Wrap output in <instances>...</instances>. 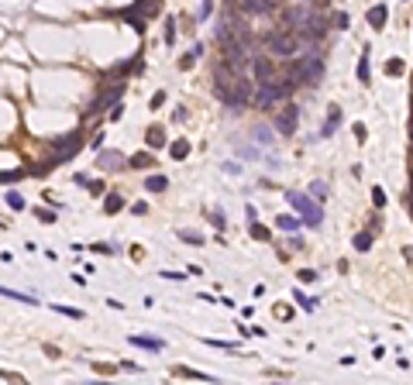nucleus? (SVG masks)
Segmentation results:
<instances>
[{
  "instance_id": "nucleus-1",
  "label": "nucleus",
  "mask_w": 413,
  "mask_h": 385,
  "mask_svg": "<svg viewBox=\"0 0 413 385\" xmlns=\"http://www.w3.org/2000/svg\"><path fill=\"white\" fill-rule=\"evenodd\" d=\"M286 203L300 213V220H303L307 227H320V224H324V210H320V203H317L314 196H303V192H296V189H286Z\"/></svg>"
},
{
  "instance_id": "nucleus-2",
  "label": "nucleus",
  "mask_w": 413,
  "mask_h": 385,
  "mask_svg": "<svg viewBox=\"0 0 413 385\" xmlns=\"http://www.w3.org/2000/svg\"><path fill=\"white\" fill-rule=\"evenodd\" d=\"M52 148H55V155H52L48 169H52V165H59V162H66V158H73V155L83 148V131H73V135H66V138H55V141H52Z\"/></svg>"
},
{
  "instance_id": "nucleus-3",
  "label": "nucleus",
  "mask_w": 413,
  "mask_h": 385,
  "mask_svg": "<svg viewBox=\"0 0 413 385\" xmlns=\"http://www.w3.org/2000/svg\"><path fill=\"white\" fill-rule=\"evenodd\" d=\"M269 52L279 58H296L300 55V38L289 35V31H282V35H272L269 38Z\"/></svg>"
},
{
  "instance_id": "nucleus-4",
  "label": "nucleus",
  "mask_w": 413,
  "mask_h": 385,
  "mask_svg": "<svg viewBox=\"0 0 413 385\" xmlns=\"http://www.w3.org/2000/svg\"><path fill=\"white\" fill-rule=\"evenodd\" d=\"M296 124H300V107H296V103L282 107V114L275 117V131L289 138V135H296Z\"/></svg>"
},
{
  "instance_id": "nucleus-5",
  "label": "nucleus",
  "mask_w": 413,
  "mask_h": 385,
  "mask_svg": "<svg viewBox=\"0 0 413 385\" xmlns=\"http://www.w3.org/2000/svg\"><path fill=\"white\" fill-rule=\"evenodd\" d=\"M369 24H372V31H382L386 28V21H389V7L386 4H375V7H369Z\"/></svg>"
},
{
  "instance_id": "nucleus-6",
  "label": "nucleus",
  "mask_w": 413,
  "mask_h": 385,
  "mask_svg": "<svg viewBox=\"0 0 413 385\" xmlns=\"http://www.w3.org/2000/svg\"><path fill=\"white\" fill-rule=\"evenodd\" d=\"M97 162H100V169H103V172H117L121 165H124V155H121V152H110V148H107V152H100V155H97Z\"/></svg>"
},
{
  "instance_id": "nucleus-7",
  "label": "nucleus",
  "mask_w": 413,
  "mask_h": 385,
  "mask_svg": "<svg viewBox=\"0 0 413 385\" xmlns=\"http://www.w3.org/2000/svg\"><path fill=\"white\" fill-rule=\"evenodd\" d=\"M252 69H255V79H258V83H265V79H272V76H275L272 62H269L265 55H252Z\"/></svg>"
},
{
  "instance_id": "nucleus-8",
  "label": "nucleus",
  "mask_w": 413,
  "mask_h": 385,
  "mask_svg": "<svg viewBox=\"0 0 413 385\" xmlns=\"http://www.w3.org/2000/svg\"><path fill=\"white\" fill-rule=\"evenodd\" d=\"M337 124H341V107H331V114H327V120H324V127L317 131V138H331L337 131Z\"/></svg>"
},
{
  "instance_id": "nucleus-9",
  "label": "nucleus",
  "mask_w": 413,
  "mask_h": 385,
  "mask_svg": "<svg viewBox=\"0 0 413 385\" xmlns=\"http://www.w3.org/2000/svg\"><path fill=\"white\" fill-rule=\"evenodd\" d=\"M131 344L145 347V351H165V341H162V337H145V334H135V337H131Z\"/></svg>"
},
{
  "instance_id": "nucleus-10",
  "label": "nucleus",
  "mask_w": 413,
  "mask_h": 385,
  "mask_svg": "<svg viewBox=\"0 0 413 385\" xmlns=\"http://www.w3.org/2000/svg\"><path fill=\"white\" fill-rule=\"evenodd\" d=\"M252 141H255L258 148H272L275 138H272V131H269V127H262V124H258L255 131H252Z\"/></svg>"
},
{
  "instance_id": "nucleus-11",
  "label": "nucleus",
  "mask_w": 413,
  "mask_h": 385,
  "mask_svg": "<svg viewBox=\"0 0 413 385\" xmlns=\"http://www.w3.org/2000/svg\"><path fill=\"white\" fill-rule=\"evenodd\" d=\"M0 296H7V299H18V303H28V306H38L41 299H35V296H28V292H14V289L0 286Z\"/></svg>"
},
{
  "instance_id": "nucleus-12",
  "label": "nucleus",
  "mask_w": 413,
  "mask_h": 385,
  "mask_svg": "<svg viewBox=\"0 0 413 385\" xmlns=\"http://www.w3.org/2000/svg\"><path fill=\"white\" fill-rule=\"evenodd\" d=\"M145 189H152V192H165V189H169V175H162V172L148 175V182H145Z\"/></svg>"
},
{
  "instance_id": "nucleus-13",
  "label": "nucleus",
  "mask_w": 413,
  "mask_h": 385,
  "mask_svg": "<svg viewBox=\"0 0 413 385\" xmlns=\"http://www.w3.org/2000/svg\"><path fill=\"white\" fill-rule=\"evenodd\" d=\"M300 224H303V220H300V217H289V213H286V217H275V227H279V231H286V234H289V231H300Z\"/></svg>"
},
{
  "instance_id": "nucleus-14",
  "label": "nucleus",
  "mask_w": 413,
  "mask_h": 385,
  "mask_svg": "<svg viewBox=\"0 0 413 385\" xmlns=\"http://www.w3.org/2000/svg\"><path fill=\"white\" fill-rule=\"evenodd\" d=\"M169 155H172L176 162H183V158L190 155V141H186V138H179V141H172V145H169Z\"/></svg>"
},
{
  "instance_id": "nucleus-15",
  "label": "nucleus",
  "mask_w": 413,
  "mask_h": 385,
  "mask_svg": "<svg viewBox=\"0 0 413 385\" xmlns=\"http://www.w3.org/2000/svg\"><path fill=\"white\" fill-rule=\"evenodd\" d=\"M358 83H362V86L372 83V73H369V52H362V58H358Z\"/></svg>"
},
{
  "instance_id": "nucleus-16",
  "label": "nucleus",
  "mask_w": 413,
  "mask_h": 385,
  "mask_svg": "<svg viewBox=\"0 0 413 385\" xmlns=\"http://www.w3.org/2000/svg\"><path fill=\"white\" fill-rule=\"evenodd\" d=\"M152 162H155V158H152L148 152H138V155H131V158H128V165H131V169H148Z\"/></svg>"
},
{
  "instance_id": "nucleus-17",
  "label": "nucleus",
  "mask_w": 413,
  "mask_h": 385,
  "mask_svg": "<svg viewBox=\"0 0 413 385\" xmlns=\"http://www.w3.org/2000/svg\"><path fill=\"white\" fill-rule=\"evenodd\" d=\"M121 207H124V196H121V192H107V200H103V210H107V213H117Z\"/></svg>"
},
{
  "instance_id": "nucleus-18",
  "label": "nucleus",
  "mask_w": 413,
  "mask_h": 385,
  "mask_svg": "<svg viewBox=\"0 0 413 385\" xmlns=\"http://www.w3.org/2000/svg\"><path fill=\"white\" fill-rule=\"evenodd\" d=\"M176 375H186V378H200V382H214V375H207V371H197V368H176Z\"/></svg>"
},
{
  "instance_id": "nucleus-19",
  "label": "nucleus",
  "mask_w": 413,
  "mask_h": 385,
  "mask_svg": "<svg viewBox=\"0 0 413 385\" xmlns=\"http://www.w3.org/2000/svg\"><path fill=\"white\" fill-rule=\"evenodd\" d=\"M307 189H310V196H314L317 203H324V200H327V182H320V179H317V182H310Z\"/></svg>"
},
{
  "instance_id": "nucleus-20",
  "label": "nucleus",
  "mask_w": 413,
  "mask_h": 385,
  "mask_svg": "<svg viewBox=\"0 0 413 385\" xmlns=\"http://www.w3.org/2000/svg\"><path fill=\"white\" fill-rule=\"evenodd\" d=\"M293 299L300 303V309H307V313H314V309H317V299H310V296H307V292H300V289L293 292Z\"/></svg>"
},
{
  "instance_id": "nucleus-21",
  "label": "nucleus",
  "mask_w": 413,
  "mask_h": 385,
  "mask_svg": "<svg viewBox=\"0 0 413 385\" xmlns=\"http://www.w3.org/2000/svg\"><path fill=\"white\" fill-rule=\"evenodd\" d=\"M145 141H148V148H162V145H165V131H162V127H152Z\"/></svg>"
},
{
  "instance_id": "nucleus-22",
  "label": "nucleus",
  "mask_w": 413,
  "mask_h": 385,
  "mask_svg": "<svg viewBox=\"0 0 413 385\" xmlns=\"http://www.w3.org/2000/svg\"><path fill=\"white\" fill-rule=\"evenodd\" d=\"M248 234H252L255 241H269V231H265V227H262L258 220H248Z\"/></svg>"
},
{
  "instance_id": "nucleus-23",
  "label": "nucleus",
  "mask_w": 413,
  "mask_h": 385,
  "mask_svg": "<svg viewBox=\"0 0 413 385\" xmlns=\"http://www.w3.org/2000/svg\"><path fill=\"white\" fill-rule=\"evenodd\" d=\"M355 248H358V251H369V248H372V231L355 234Z\"/></svg>"
},
{
  "instance_id": "nucleus-24",
  "label": "nucleus",
  "mask_w": 413,
  "mask_h": 385,
  "mask_svg": "<svg viewBox=\"0 0 413 385\" xmlns=\"http://www.w3.org/2000/svg\"><path fill=\"white\" fill-rule=\"evenodd\" d=\"M7 207L11 210H24V196L18 189H7Z\"/></svg>"
},
{
  "instance_id": "nucleus-25",
  "label": "nucleus",
  "mask_w": 413,
  "mask_h": 385,
  "mask_svg": "<svg viewBox=\"0 0 413 385\" xmlns=\"http://www.w3.org/2000/svg\"><path fill=\"white\" fill-rule=\"evenodd\" d=\"M179 241H186V244H207L200 231H179Z\"/></svg>"
},
{
  "instance_id": "nucleus-26",
  "label": "nucleus",
  "mask_w": 413,
  "mask_h": 385,
  "mask_svg": "<svg viewBox=\"0 0 413 385\" xmlns=\"http://www.w3.org/2000/svg\"><path fill=\"white\" fill-rule=\"evenodd\" d=\"M403 69H406L403 58H389V62H386V73H389V76H403Z\"/></svg>"
},
{
  "instance_id": "nucleus-27",
  "label": "nucleus",
  "mask_w": 413,
  "mask_h": 385,
  "mask_svg": "<svg viewBox=\"0 0 413 385\" xmlns=\"http://www.w3.org/2000/svg\"><path fill=\"white\" fill-rule=\"evenodd\" d=\"M200 55H203V45H193V52H190V55L183 58V62H179V66H183V69H190V66H193V62H197Z\"/></svg>"
},
{
  "instance_id": "nucleus-28",
  "label": "nucleus",
  "mask_w": 413,
  "mask_h": 385,
  "mask_svg": "<svg viewBox=\"0 0 413 385\" xmlns=\"http://www.w3.org/2000/svg\"><path fill=\"white\" fill-rule=\"evenodd\" d=\"M76 182L79 186H90V192L97 196V192H103V182H93V179H86V175H76Z\"/></svg>"
},
{
  "instance_id": "nucleus-29",
  "label": "nucleus",
  "mask_w": 413,
  "mask_h": 385,
  "mask_svg": "<svg viewBox=\"0 0 413 385\" xmlns=\"http://www.w3.org/2000/svg\"><path fill=\"white\" fill-rule=\"evenodd\" d=\"M348 24H351V18L341 11V14H334V24H331V28H337V31H348Z\"/></svg>"
},
{
  "instance_id": "nucleus-30",
  "label": "nucleus",
  "mask_w": 413,
  "mask_h": 385,
  "mask_svg": "<svg viewBox=\"0 0 413 385\" xmlns=\"http://www.w3.org/2000/svg\"><path fill=\"white\" fill-rule=\"evenodd\" d=\"M55 313H62V316H73V320H83V309H73V306H52Z\"/></svg>"
},
{
  "instance_id": "nucleus-31",
  "label": "nucleus",
  "mask_w": 413,
  "mask_h": 385,
  "mask_svg": "<svg viewBox=\"0 0 413 385\" xmlns=\"http://www.w3.org/2000/svg\"><path fill=\"white\" fill-rule=\"evenodd\" d=\"M210 14H214V0H203V4H200V14H197V21H207Z\"/></svg>"
},
{
  "instance_id": "nucleus-32",
  "label": "nucleus",
  "mask_w": 413,
  "mask_h": 385,
  "mask_svg": "<svg viewBox=\"0 0 413 385\" xmlns=\"http://www.w3.org/2000/svg\"><path fill=\"white\" fill-rule=\"evenodd\" d=\"M210 224H214L217 231H224V227H227V220H224V213H220V210H210Z\"/></svg>"
},
{
  "instance_id": "nucleus-33",
  "label": "nucleus",
  "mask_w": 413,
  "mask_h": 385,
  "mask_svg": "<svg viewBox=\"0 0 413 385\" xmlns=\"http://www.w3.org/2000/svg\"><path fill=\"white\" fill-rule=\"evenodd\" d=\"M165 41H169V45L176 41V21H172V18L165 21Z\"/></svg>"
},
{
  "instance_id": "nucleus-34",
  "label": "nucleus",
  "mask_w": 413,
  "mask_h": 385,
  "mask_svg": "<svg viewBox=\"0 0 413 385\" xmlns=\"http://www.w3.org/2000/svg\"><path fill=\"white\" fill-rule=\"evenodd\" d=\"M372 203H375V207H386V192L379 189V186L372 189Z\"/></svg>"
},
{
  "instance_id": "nucleus-35",
  "label": "nucleus",
  "mask_w": 413,
  "mask_h": 385,
  "mask_svg": "<svg viewBox=\"0 0 413 385\" xmlns=\"http://www.w3.org/2000/svg\"><path fill=\"white\" fill-rule=\"evenodd\" d=\"M38 220H45V224H55V213H52V210H41V207H38Z\"/></svg>"
},
{
  "instance_id": "nucleus-36",
  "label": "nucleus",
  "mask_w": 413,
  "mask_h": 385,
  "mask_svg": "<svg viewBox=\"0 0 413 385\" xmlns=\"http://www.w3.org/2000/svg\"><path fill=\"white\" fill-rule=\"evenodd\" d=\"M351 131H355V138H358V141H365V138H369V131H365V124H355Z\"/></svg>"
},
{
  "instance_id": "nucleus-37",
  "label": "nucleus",
  "mask_w": 413,
  "mask_h": 385,
  "mask_svg": "<svg viewBox=\"0 0 413 385\" xmlns=\"http://www.w3.org/2000/svg\"><path fill=\"white\" fill-rule=\"evenodd\" d=\"M314 279H317L314 269H303V272H300V282H314Z\"/></svg>"
},
{
  "instance_id": "nucleus-38",
  "label": "nucleus",
  "mask_w": 413,
  "mask_h": 385,
  "mask_svg": "<svg viewBox=\"0 0 413 385\" xmlns=\"http://www.w3.org/2000/svg\"><path fill=\"white\" fill-rule=\"evenodd\" d=\"M289 248H293V251H303L307 244H303V237H293V241H289Z\"/></svg>"
},
{
  "instance_id": "nucleus-39",
  "label": "nucleus",
  "mask_w": 413,
  "mask_h": 385,
  "mask_svg": "<svg viewBox=\"0 0 413 385\" xmlns=\"http://www.w3.org/2000/svg\"><path fill=\"white\" fill-rule=\"evenodd\" d=\"M21 172H0V182H14Z\"/></svg>"
},
{
  "instance_id": "nucleus-40",
  "label": "nucleus",
  "mask_w": 413,
  "mask_h": 385,
  "mask_svg": "<svg viewBox=\"0 0 413 385\" xmlns=\"http://www.w3.org/2000/svg\"><path fill=\"white\" fill-rule=\"evenodd\" d=\"M410 210H413V192H410Z\"/></svg>"
}]
</instances>
